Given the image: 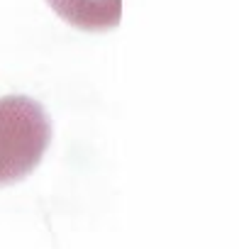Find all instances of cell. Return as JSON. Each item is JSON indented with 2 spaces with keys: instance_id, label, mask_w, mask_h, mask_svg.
I'll use <instances>...</instances> for the list:
<instances>
[{
  "instance_id": "6da1fadb",
  "label": "cell",
  "mask_w": 239,
  "mask_h": 249,
  "mask_svg": "<svg viewBox=\"0 0 239 249\" xmlns=\"http://www.w3.org/2000/svg\"><path fill=\"white\" fill-rule=\"evenodd\" d=\"M51 142L44 105L27 95L0 98V186L30 176Z\"/></svg>"
},
{
  "instance_id": "7a4b0ae2",
  "label": "cell",
  "mask_w": 239,
  "mask_h": 249,
  "mask_svg": "<svg viewBox=\"0 0 239 249\" xmlns=\"http://www.w3.org/2000/svg\"><path fill=\"white\" fill-rule=\"evenodd\" d=\"M51 10L78 30H110L122 18V0H47Z\"/></svg>"
}]
</instances>
